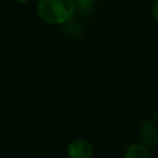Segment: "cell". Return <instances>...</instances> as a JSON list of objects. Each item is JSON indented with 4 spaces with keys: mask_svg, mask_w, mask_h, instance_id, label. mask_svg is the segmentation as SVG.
Segmentation results:
<instances>
[{
    "mask_svg": "<svg viewBox=\"0 0 158 158\" xmlns=\"http://www.w3.org/2000/svg\"><path fill=\"white\" fill-rule=\"evenodd\" d=\"M74 0H40L37 16L48 25H62L68 22L75 14Z\"/></svg>",
    "mask_w": 158,
    "mask_h": 158,
    "instance_id": "cell-1",
    "label": "cell"
},
{
    "mask_svg": "<svg viewBox=\"0 0 158 158\" xmlns=\"http://www.w3.org/2000/svg\"><path fill=\"white\" fill-rule=\"evenodd\" d=\"M94 148L86 139H74L67 147V154L69 158H91Z\"/></svg>",
    "mask_w": 158,
    "mask_h": 158,
    "instance_id": "cell-2",
    "label": "cell"
},
{
    "mask_svg": "<svg viewBox=\"0 0 158 158\" xmlns=\"http://www.w3.org/2000/svg\"><path fill=\"white\" fill-rule=\"evenodd\" d=\"M139 136L147 147L158 146V125L154 120L144 121L139 127Z\"/></svg>",
    "mask_w": 158,
    "mask_h": 158,
    "instance_id": "cell-3",
    "label": "cell"
},
{
    "mask_svg": "<svg viewBox=\"0 0 158 158\" xmlns=\"http://www.w3.org/2000/svg\"><path fill=\"white\" fill-rule=\"evenodd\" d=\"M123 158H152V154L144 143H133L126 149Z\"/></svg>",
    "mask_w": 158,
    "mask_h": 158,
    "instance_id": "cell-4",
    "label": "cell"
},
{
    "mask_svg": "<svg viewBox=\"0 0 158 158\" xmlns=\"http://www.w3.org/2000/svg\"><path fill=\"white\" fill-rule=\"evenodd\" d=\"M98 0H74L75 7L83 12H89L96 4Z\"/></svg>",
    "mask_w": 158,
    "mask_h": 158,
    "instance_id": "cell-5",
    "label": "cell"
},
{
    "mask_svg": "<svg viewBox=\"0 0 158 158\" xmlns=\"http://www.w3.org/2000/svg\"><path fill=\"white\" fill-rule=\"evenodd\" d=\"M152 15H153V17L158 21V0L153 4V6H152Z\"/></svg>",
    "mask_w": 158,
    "mask_h": 158,
    "instance_id": "cell-6",
    "label": "cell"
},
{
    "mask_svg": "<svg viewBox=\"0 0 158 158\" xmlns=\"http://www.w3.org/2000/svg\"><path fill=\"white\" fill-rule=\"evenodd\" d=\"M15 1H17V2H20V4H23V2H26V1H28V0H15Z\"/></svg>",
    "mask_w": 158,
    "mask_h": 158,
    "instance_id": "cell-7",
    "label": "cell"
}]
</instances>
